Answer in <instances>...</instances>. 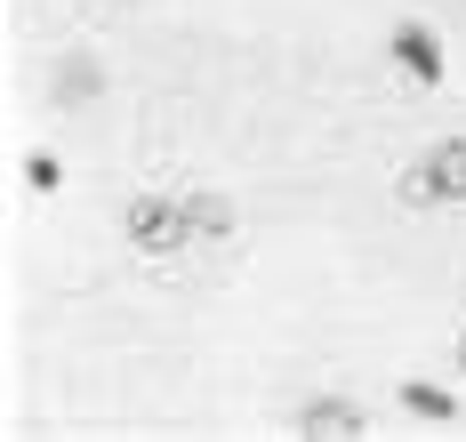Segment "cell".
Masks as SVG:
<instances>
[{
	"label": "cell",
	"mask_w": 466,
	"mask_h": 442,
	"mask_svg": "<svg viewBox=\"0 0 466 442\" xmlns=\"http://www.w3.org/2000/svg\"><path fill=\"white\" fill-rule=\"evenodd\" d=\"M386 49H394V65H402L410 89H442V81H451V49H442V33H434L426 16H402Z\"/></svg>",
	"instance_id": "3957f363"
},
{
	"label": "cell",
	"mask_w": 466,
	"mask_h": 442,
	"mask_svg": "<svg viewBox=\"0 0 466 442\" xmlns=\"http://www.w3.org/2000/svg\"><path fill=\"white\" fill-rule=\"evenodd\" d=\"M459 370H466V330H459Z\"/></svg>",
	"instance_id": "9c48e42d"
},
{
	"label": "cell",
	"mask_w": 466,
	"mask_h": 442,
	"mask_svg": "<svg viewBox=\"0 0 466 442\" xmlns=\"http://www.w3.org/2000/svg\"><path fill=\"white\" fill-rule=\"evenodd\" d=\"M48 97H56V105H73V97L96 105V97H105V65H96V49H65V56H56V73H48Z\"/></svg>",
	"instance_id": "52a82bcc"
},
{
	"label": "cell",
	"mask_w": 466,
	"mask_h": 442,
	"mask_svg": "<svg viewBox=\"0 0 466 442\" xmlns=\"http://www.w3.org/2000/svg\"><path fill=\"white\" fill-rule=\"evenodd\" d=\"M394 201L402 209H466V137H434L402 161L394 177Z\"/></svg>",
	"instance_id": "6da1fadb"
},
{
	"label": "cell",
	"mask_w": 466,
	"mask_h": 442,
	"mask_svg": "<svg viewBox=\"0 0 466 442\" xmlns=\"http://www.w3.org/2000/svg\"><path fill=\"white\" fill-rule=\"evenodd\" d=\"M186 234L193 242H233L241 234V209H233V194H218V186H186Z\"/></svg>",
	"instance_id": "5b68a950"
},
{
	"label": "cell",
	"mask_w": 466,
	"mask_h": 442,
	"mask_svg": "<svg viewBox=\"0 0 466 442\" xmlns=\"http://www.w3.org/2000/svg\"><path fill=\"white\" fill-rule=\"evenodd\" d=\"M16 169H25V194H56V186H65V161H56V153H41V146H33V153H25V161H16Z\"/></svg>",
	"instance_id": "ba28073f"
},
{
	"label": "cell",
	"mask_w": 466,
	"mask_h": 442,
	"mask_svg": "<svg viewBox=\"0 0 466 442\" xmlns=\"http://www.w3.org/2000/svg\"><path fill=\"white\" fill-rule=\"evenodd\" d=\"M121 242L137 249V257H169V249H186V201L177 194H129L121 209Z\"/></svg>",
	"instance_id": "7a4b0ae2"
},
{
	"label": "cell",
	"mask_w": 466,
	"mask_h": 442,
	"mask_svg": "<svg viewBox=\"0 0 466 442\" xmlns=\"http://www.w3.org/2000/svg\"><path fill=\"white\" fill-rule=\"evenodd\" d=\"M394 402H402V418H419V427H459L466 418V402L442 387V378H402Z\"/></svg>",
	"instance_id": "8992f818"
},
{
	"label": "cell",
	"mask_w": 466,
	"mask_h": 442,
	"mask_svg": "<svg viewBox=\"0 0 466 442\" xmlns=\"http://www.w3.org/2000/svg\"><path fill=\"white\" fill-rule=\"evenodd\" d=\"M289 435H338V442H354V435H370V410H362L354 394H306V402L289 410Z\"/></svg>",
	"instance_id": "277c9868"
}]
</instances>
